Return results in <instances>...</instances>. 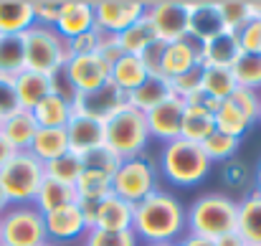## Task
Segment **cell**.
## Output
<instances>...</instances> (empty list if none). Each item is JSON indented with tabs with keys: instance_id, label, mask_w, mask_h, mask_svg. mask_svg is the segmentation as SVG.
Segmentation results:
<instances>
[{
	"instance_id": "obj_1",
	"label": "cell",
	"mask_w": 261,
	"mask_h": 246,
	"mask_svg": "<svg viewBox=\"0 0 261 246\" xmlns=\"http://www.w3.org/2000/svg\"><path fill=\"white\" fill-rule=\"evenodd\" d=\"M132 231L140 244H177L185 234V206L170 190L158 188L140 203H135Z\"/></svg>"
},
{
	"instance_id": "obj_2",
	"label": "cell",
	"mask_w": 261,
	"mask_h": 246,
	"mask_svg": "<svg viewBox=\"0 0 261 246\" xmlns=\"http://www.w3.org/2000/svg\"><path fill=\"white\" fill-rule=\"evenodd\" d=\"M236 211H239V198L228 193H218V190L200 193L185 208L188 234L216 241L218 236L236 231Z\"/></svg>"
},
{
	"instance_id": "obj_3",
	"label": "cell",
	"mask_w": 261,
	"mask_h": 246,
	"mask_svg": "<svg viewBox=\"0 0 261 246\" xmlns=\"http://www.w3.org/2000/svg\"><path fill=\"white\" fill-rule=\"evenodd\" d=\"M158 170H160V178H165L175 188H195L211 175L213 163L208 160L200 145L177 137L160 147Z\"/></svg>"
},
{
	"instance_id": "obj_4",
	"label": "cell",
	"mask_w": 261,
	"mask_h": 246,
	"mask_svg": "<svg viewBox=\"0 0 261 246\" xmlns=\"http://www.w3.org/2000/svg\"><path fill=\"white\" fill-rule=\"evenodd\" d=\"M147 145H150L147 119L135 107L124 104L117 114H112L104 122V147H109L117 158L122 160L137 158L147 153Z\"/></svg>"
},
{
	"instance_id": "obj_5",
	"label": "cell",
	"mask_w": 261,
	"mask_h": 246,
	"mask_svg": "<svg viewBox=\"0 0 261 246\" xmlns=\"http://www.w3.org/2000/svg\"><path fill=\"white\" fill-rule=\"evenodd\" d=\"M23 46H25V69L36 74L54 77L71 59L69 43L56 33V28H43V26L28 28L23 33Z\"/></svg>"
},
{
	"instance_id": "obj_6",
	"label": "cell",
	"mask_w": 261,
	"mask_h": 246,
	"mask_svg": "<svg viewBox=\"0 0 261 246\" xmlns=\"http://www.w3.org/2000/svg\"><path fill=\"white\" fill-rule=\"evenodd\" d=\"M158 188H160L158 158H152L150 153L122 160L117 173L112 175V193L132 206L147 198L150 193H155Z\"/></svg>"
},
{
	"instance_id": "obj_7",
	"label": "cell",
	"mask_w": 261,
	"mask_h": 246,
	"mask_svg": "<svg viewBox=\"0 0 261 246\" xmlns=\"http://www.w3.org/2000/svg\"><path fill=\"white\" fill-rule=\"evenodd\" d=\"M43 178H46L43 163L36 160L28 150L15 153L8 163L0 167V185H3L10 206L33 203V198H36Z\"/></svg>"
},
{
	"instance_id": "obj_8",
	"label": "cell",
	"mask_w": 261,
	"mask_h": 246,
	"mask_svg": "<svg viewBox=\"0 0 261 246\" xmlns=\"http://www.w3.org/2000/svg\"><path fill=\"white\" fill-rule=\"evenodd\" d=\"M43 213L33 206H8L0 216V244L3 246H41L46 244Z\"/></svg>"
},
{
	"instance_id": "obj_9",
	"label": "cell",
	"mask_w": 261,
	"mask_h": 246,
	"mask_svg": "<svg viewBox=\"0 0 261 246\" xmlns=\"http://www.w3.org/2000/svg\"><path fill=\"white\" fill-rule=\"evenodd\" d=\"M256 117H259V94L236 86V91L221 102L218 112L213 114V122L218 132L244 140V135L256 125Z\"/></svg>"
},
{
	"instance_id": "obj_10",
	"label": "cell",
	"mask_w": 261,
	"mask_h": 246,
	"mask_svg": "<svg viewBox=\"0 0 261 246\" xmlns=\"http://www.w3.org/2000/svg\"><path fill=\"white\" fill-rule=\"evenodd\" d=\"M160 43H175L188 38V8L185 0H158L147 3L145 10Z\"/></svg>"
},
{
	"instance_id": "obj_11",
	"label": "cell",
	"mask_w": 261,
	"mask_h": 246,
	"mask_svg": "<svg viewBox=\"0 0 261 246\" xmlns=\"http://www.w3.org/2000/svg\"><path fill=\"white\" fill-rule=\"evenodd\" d=\"M124 104H127V94L114 82H107L94 91L76 94L71 99V114L74 117H89V119H96V122H107Z\"/></svg>"
},
{
	"instance_id": "obj_12",
	"label": "cell",
	"mask_w": 261,
	"mask_h": 246,
	"mask_svg": "<svg viewBox=\"0 0 261 246\" xmlns=\"http://www.w3.org/2000/svg\"><path fill=\"white\" fill-rule=\"evenodd\" d=\"M147 10L142 0H96L94 3V23L101 33L119 36L132 23H137Z\"/></svg>"
},
{
	"instance_id": "obj_13",
	"label": "cell",
	"mask_w": 261,
	"mask_h": 246,
	"mask_svg": "<svg viewBox=\"0 0 261 246\" xmlns=\"http://www.w3.org/2000/svg\"><path fill=\"white\" fill-rule=\"evenodd\" d=\"M43 224H46V239L59 246L69 244V241H84L89 231L79 203H69L51 213H43Z\"/></svg>"
},
{
	"instance_id": "obj_14",
	"label": "cell",
	"mask_w": 261,
	"mask_h": 246,
	"mask_svg": "<svg viewBox=\"0 0 261 246\" xmlns=\"http://www.w3.org/2000/svg\"><path fill=\"white\" fill-rule=\"evenodd\" d=\"M182 114H185V102L170 96L163 104H158L155 109H150L145 114L147 119V130H150V140L158 142H173L180 137V127H182Z\"/></svg>"
},
{
	"instance_id": "obj_15",
	"label": "cell",
	"mask_w": 261,
	"mask_h": 246,
	"mask_svg": "<svg viewBox=\"0 0 261 246\" xmlns=\"http://www.w3.org/2000/svg\"><path fill=\"white\" fill-rule=\"evenodd\" d=\"M69 84L74 86L76 94L94 91L101 84L109 82V66L94 54V56H71L66 61V66L61 69Z\"/></svg>"
},
{
	"instance_id": "obj_16",
	"label": "cell",
	"mask_w": 261,
	"mask_h": 246,
	"mask_svg": "<svg viewBox=\"0 0 261 246\" xmlns=\"http://www.w3.org/2000/svg\"><path fill=\"white\" fill-rule=\"evenodd\" d=\"M188 8V38L198 41V43H208L216 36L226 33L223 20L218 15L216 3L211 0H198V3H185Z\"/></svg>"
},
{
	"instance_id": "obj_17",
	"label": "cell",
	"mask_w": 261,
	"mask_h": 246,
	"mask_svg": "<svg viewBox=\"0 0 261 246\" xmlns=\"http://www.w3.org/2000/svg\"><path fill=\"white\" fill-rule=\"evenodd\" d=\"M69 137V153L76 158H87L89 153L104 147V122L89 119V117H71L66 125Z\"/></svg>"
},
{
	"instance_id": "obj_18",
	"label": "cell",
	"mask_w": 261,
	"mask_h": 246,
	"mask_svg": "<svg viewBox=\"0 0 261 246\" xmlns=\"http://www.w3.org/2000/svg\"><path fill=\"white\" fill-rule=\"evenodd\" d=\"M135 206L122 201L119 195H107L104 201L94 203V226L101 231H132Z\"/></svg>"
},
{
	"instance_id": "obj_19",
	"label": "cell",
	"mask_w": 261,
	"mask_h": 246,
	"mask_svg": "<svg viewBox=\"0 0 261 246\" xmlns=\"http://www.w3.org/2000/svg\"><path fill=\"white\" fill-rule=\"evenodd\" d=\"M200 66V43L193 38H182L175 43H165L163 48V64L160 71L165 79H175L190 69Z\"/></svg>"
},
{
	"instance_id": "obj_20",
	"label": "cell",
	"mask_w": 261,
	"mask_h": 246,
	"mask_svg": "<svg viewBox=\"0 0 261 246\" xmlns=\"http://www.w3.org/2000/svg\"><path fill=\"white\" fill-rule=\"evenodd\" d=\"M91 28H96L94 23V3L89 0H64L59 23H56V33L64 41H71L82 33H89Z\"/></svg>"
},
{
	"instance_id": "obj_21",
	"label": "cell",
	"mask_w": 261,
	"mask_h": 246,
	"mask_svg": "<svg viewBox=\"0 0 261 246\" xmlns=\"http://www.w3.org/2000/svg\"><path fill=\"white\" fill-rule=\"evenodd\" d=\"M244 56L239 36L236 33H221L208 43H200V69L203 66H221V69H231L239 59Z\"/></svg>"
},
{
	"instance_id": "obj_22",
	"label": "cell",
	"mask_w": 261,
	"mask_h": 246,
	"mask_svg": "<svg viewBox=\"0 0 261 246\" xmlns=\"http://www.w3.org/2000/svg\"><path fill=\"white\" fill-rule=\"evenodd\" d=\"M236 234L251 246H261V193L254 188L239 198L236 211Z\"/></svg>"
},
{
	"instance_id": "obj_23",
	"label": "cell",
	"mask_w": 261,
	"mask_h": 246,
	"mask_svg": "<svg viewBox=\"0 0 261 246\" xmlns=\"http://www.w3.org/2000/svg\"><path fill=\"white\" fill-rule=\"evenodd\" d=\"M33 26V0H0V36H23Z\"/></svg>"
},
{
	"instance_id": "obj_24",
	"label": "cell",
	"mask_w": 261,
	"mask_h": 246,
	"mask_svg": "<svg viewBox=\"0 0 261 246\" xmlns=\"http://www.w3.org/2000/svg\"><path fill=\"white\" fill-rule=\"evenodd\" d=\"M36 132H38V125H36V119H33V114H31L28 109L13 112V114L5 117L3 125H0V135L8 140V145H10L15 153L28 150L31 142H33V137H36Z\"/></svg>"
},
{
	"instance_id": "obj_25",
	"label": "cell",
	"mask_w": 261,
	"mask_h": 246,
	"mask_svg": "<svg viewBox=\"0 0 261 246\" xmlns=\"http://www.w3.org/2000/svg\"><path fill=\"white\" fill-rule=\"evenodd\" d=\"M170 96H173V89H170V82L165 77H147L135 91L127 94V104L135 107L137 112L147 114L150 109H155L158 104H163Z\"/></svg>"
},
{
	"instance_id": "obj_26",
	"label": "cell",
	"mask_w": 261,
	"mask_h": 246,
	"mask_svg": "<svg viewBox=\"0 0 261 246\" xmlns=\"http://www.w3.org/2000/svg\"><path fill=\"white\" fill-rule=\"evenodd\" d=\"M28 153L41 160V163H51L61 155L69 153V137H66V127H59V130H48V127H38Z\"/></svg>"
},
{
	"instance_id": "obj_27",
	"label": "cell",
	"mask_w": 261,
	"mask_h": 246,
	"mask_svg": "<svg viewBox=\"0 0 261 246\" xmlns=\"http://www.w3.org/2000/svg\"><path fill=\"white\" fill-rule=\"evenodd\" d=\"M15 94H18V107L31 112L38 102H43L51 94V77L25 69L23 74L15 77Z\"/></svg>"
},
{
	"instance_id": "obj_28",
	"label": "cell",
	"mask_w": 261,
	"mask_h": 246,
	"mask_svg": "<svg viewBox=\"0 0 261 246\" xmlns=\"http://www.w3.org/2000/svg\"><path fill=\"white\" fill-rule=\"evenodd\" d=\"M33 119L38 127H48V130H59V127H66L71 122V102L61 99L59 94H48L43 102H38L33 109H31Z\"/></svg>"
},
{
	"instance_id": "obj_29",
	"label": "cell",
	"mask_w": 261,
	"mask_h": 246,
	"mask_svg": "<svg viewBox=\"0 0 261 246\" xmlns=\"http://www.w3.org/2000/svg\"><path fill=\"white\" fill-rule=\"evenodd\" d=\"M216 132V122L213 114L203 107L195 104H185V114H182V127H180V137L195 145H203L211 135Z\"/></svg>"
},
{
	"instance_id": "obj_30",
	"label": "cell",
	"mask_w": 261,
	"mask_h": 246,
	"mask_svg": "<svg viewBox=\"0 0 261 246\" xmlns=\"http://www.w3.org/2000/svg\"><path fill=\"white\" fill-rule=\"evenodd\" d=\"M69 203H79V195H76V188L74 185H64L59 180H51V178H43L36 198H33V206L41 211V213H51L61 206H69Z\"/></svg>"
},
{
	"instance_id": "obj_31",
	"label": "cell",
	"mask_w": 261,
	"mask_h": 246,
	"mask_svg": "<svg viewBox=\"0 0 261 246\" xmlns=\"http://www.w3.org/2000/svg\"><path fill=\"white\" fill-rule=\"evenodd\" d=\"M221 180L223 185L228 188V195H239L244 198L246 193H251L256 188V175H254V167L239 158L228 160V163L221 165Z\"/></svg>"
},
{
	"instance_id": "obj_32",
	"label": "cell",
	"mask_w": 261,
	"mask_h": 246,
	"mask_svg": "<svg viewBox=\"0 0 261 246\" xmlns=\"http://www.w3.org/2000/svg\"><path fill=\"white\" fill-rule=\"evenodd\" d=\"M147 77H150V74H147L142 59H140V56H129V54H124V56L109 69V82H114L124 94L135 91Z\"/></svg>"
},
{
	"instance_id": "obj_33",
	"label": "cell",
	"mask_w": 261,
	"mask_h": 246,
	"mask_svg": "<svg viewBox=\"0 0 261 246\" xmlns=\"http://www.w3.org/2000/svg\"><path fill=\"white\" fill-rule=\"evenodd\" d=\"M117 38H119L122 51L129 54V56H142L152 43H158V36H155V31H152L147 15H142L137 23H132V26H129L127 31H122Z\"/></svg>"
},
{
	"instance_id": "obj_34",
	"label": "cell",
	"mask_w": 261,
	"mask_h": 246,
	"mask_svg": "<svg viewBox=\"0 0 261 246\" xmlns=\"http://www.w3.org/2000/svg\"><path fill=\"white\" fill-rule=\"evenodd\" d=\"M25 71L23 36H0V77L15 79Z\"/></svg>"
},
{
	"instance_id": "obj_35",
	"label": "cell",
	"mask_w": 261,
	"mask_h": 246,
	"mask_svg": "<svg viewBox=\"0 0 261 246\" xmlns=\"http://www.w3.org/2000/svg\"><path fill=\"white\" fill-rule=\"evenodd\" d=\"M74 188H76L79 201L99 203V201H104L107 195H112V175L84 167V173L79 175V180H76V185H74Z\"/></svg>"
},
{
	"instance_id": "obj_36",
	"label": "cell",
	"mask_w": 261,
	"mask_h": 246,
	"mask_svg": "<svg viewBox=\"0 0 261 246\" xmlns=\"http://www.w3.org/2000/svg\"><path fill=\"white\" fill-rule=\"evenodd\" d=\"M200 71H203L200 89H203L208 96L218 99V102L228 99V96L236 91V86H239L236 79H233V74H231V69H221V66H203Z\"/></svg>"
},
{
	"instance_id": "obj_37",
	"label": "cell",
	"mask_w": 261,
	"mask_h": 246,
	"mask_svg": "<svg viewBox=\"0 0 261 246\" xmlns=\"http://www.w3.org/2000/svg\"><path fill=\"white\" fill-rule=\"evenodd\" d=\"M203 153L208 155V160L211 163H228V160H233L236 155H239V147H241V140L239 137H231V135H226V132H213L203 145Z\"/></svg>"
},
{
	"instance_id": "obj_38",
	"label": "cell",
	"mask_w": 261,
	"mask_h": 246,
	"mask_svg": "<svg viewBox=\"0 0 261 246\" xmlns=\"http://www.w3.org/2000/svg\"><path fill=\"white\" fill-rule=\"evenodd\" d=\"M43 170H46V178H51V180H59L64 185H76L79 175L84 173V160L71 155V153H66V155L46 163Z\"/></svg>"
},
{
	"instance_id": "obj_39",
	"label": "cell",
	"mask_w": 261,
	"mask_h": 246,
	"mask_svg": "<svg viewBox=\"0 0 261 246\" xmlns=\"http://www.w3.org/2000/svg\"><path fill=\"white\" fill-rule=\"evenodd\" d=\"M231 74L236 84L241 89H251V91H261V56L259 54H244L233 66H231Z\"/></svg>"
},
{
	"instance_id": "obj_40",
	"label": "cell",
	"mask_w": 261,
	"mask_h": 246,
	"mask_svg": "<svg viewBox=\"0 0 261 246\" xmlns=\"http://www.w3.org/2000/svg\"><path fill=\"white\" fill-rule=\"evenodd\" d=\"M216 8H218V15L228 33H239L249 23V3L246 0H218Z\"/></svg>"
},
{
	"instance_id": "obj_41",
	"label": "cell",
	"mask_w": 261,
	"mask_h": 246,
	"mask_svg": "<svg viewBox=\"0 0 261 246\" xmlns=\"http://www.w3.org/2000/svg\"><path fill=\"white\" fill-rule=\"evenodd\" d=\"M82 246H142L135 231H101L89 229Z\"/></svg>"
},
{
	"instance_id": "obj_42",
	"label": "cell",
	"mask_w": 261,
	"mask_h": 246,
	"mask_svg": "<svg viewBox=\"0 0 261 246\" xmlns=\"http://www.w3.org/2000/svg\"><path fill=\"white\" fill-rule=\"evenodd\" d=\"M168 82H170V89H173V96L185 102L188 96H193V94L200 91L203 71H200V66H195V69H190V71H185V74H180L175 79H168Z\"/></svg>"
},
{
	"instance_id": "obj_43",
	"label": "cell",
	"mask_w": 261,
	"mask_h": 246,
	"mask_svg": "<svg viewBox=\"0 0 261 246\" xmlns=\"http://www.w3.org/2000/svg\"><path fill=\"white\" fill-rule=\"evenodd\" d=\"M82 160H84V167H89V170H99V173H107V175H114L117 167H119V163H122V158H117L109 147H99V150L89 153L87 158H82Z\"/></svg>"
},
{
	"instance_id": "obj_44",
	"label": "cell",
	"mask_w": 261,
	"mask_h": 246,
	"mask_svg": "<svg viewBox=\"0 0 261 246\" xmlns=\"http://www.w3.org/2000/svg\"><path fill=\"white\" fill-rule=\"evenodd\" d=\"M64 0H33V15H36V26L43 28H56L59 15H61Z\"/></svg>"
},
{
	"instance_id": "obj_45",
	"label": "cell",
	"mask_w": 261,
	"mask_h": 246,
	"mask_svg": "<svg viewBox=\"0 0 261 246\" xmlns=\"http://www.w3.org/2000/svg\"><path fill=\"white\" fill-rule=\"evenodd\" d=\"M99 41H101V31L99 28H91L89 33H82L69 43V56H94L96 48H99Z\"/></svg>"
},
{
	"instance_id": "obj_46",
	"label": "cell",
	"mask_w": 261,
	"mask_h": 246,
	"mask_svg": "<svg viewBox=\"0 0 261 246\" xmlns=\"http://www.w3.org/2000/svg\"><path fill=\"white\" fill-rule=\"evenodd\" d=\"M239 43L244 54H259L261 56V18L259 20H249L239 33Z\"/></svg>"
},
{
	"instance_id": "obj_47",
	"label": "cell",
	"mask_w": 261,
	"mask_h": 246,
	"mask_svg": "<svg viewBox=\"0 0 261 246\" xmlns=\"http://www.w3.org/2000/svg\"><path fill=\"white\" fill-rule=\"evenodd\" d=\"M20 107H18V94H15V79L0 77V119L10 117Z\"/></svg>"
},
{
	"instance_id": "obj_48",
	"label": "cell",
	"mask_w": 261,
	"mask_h": 246,
	"mask_svg": "<svg viewBox=\"0 0 261 246\" xmlns=\"http://www.w3.org/2000/svg\"><path fill=\"white\" fill-rule=\"evenodd\" d=\"M96 56H99V59L112 69V66L124 56V51H122V46H119V38H117V36H112V33H101V41H99Z\"/></svg>"
},
{
	"instance_id": "obj_49",
	"label": "cell",
	"mask_w": 261,
	"mask_h": 246,
	"mask_svg": "<svg viewBox=\"0 0 261 246\" xmlns=\"http://www.w3.org/2000/svg\"><path fill=\"white\" fill-rule=\"evenodd\" d=\"M163 48H165V43L158 41V43H152V46L140 56L150 77H163V71H160V64H163Z\"/></svg>"
},
{
	"instance_id": "obj_50",
	"label": "cell",
	"mask_w": 261,
	"mask_h": 246,
	"mask_svg": "<svg viewBox=\"0 0 261 246\" xmlns=\"http://www.w3.org/2000/svg\"><path fill=\"white\" fill-rule=\"evenodd\" d=\"M177 246H216V241H213V239H203V236L185 234V236L177 241Z\"/></svg>"
},
{
	"instance_id": "obj_51",
	"label": "cell",
	"mask_w": 261,
	"mask_h": 246,
	"mask_svg": "<svg viewBox=\"0 0 261 246\" xmlns=\"http://www.w3.org/2000/svg\"><path fill=\"white\" fill-rule=\"evenodd\" d=\"M216 246H246V241H244L236 231H231V234L218 236V239H216Z\"/></svg>"
},
{
	"instance_id": "obj_52",
	"label": "cell",
	"mask_w": 261,
	"mask_h": 246,
	"mask_svg": "<svg viewBox=\"0 0 261 246\" xmlns=\"http://www.w3.org/2000/svg\"><path fill=\"white\" fill-rule=\"evenodd\" d=\"M13 155H15V150H13V147L8 145V140H5V137L0 135V167L8 163V160H10Z\"/></svg>"
},
{
	"instance_id": "obj_53",
	"label": "cell",
	"mask_w": 261,
	"mask_h": 246,
	"mask_svg": "<svg viewBox=\"0 0 261 246\" xmlns=\"http://www.w3.org/2000/svg\"><path fill=\"white\" fill-rule=\"evenodd\" d=\"M8 206H10V201H8V195H5V190H3V185H0V216L8 211Z\"/></svg>"
},
{
	"instance_id": "obj_54",
	"label": "cell",
	"mask_w": 261,
	"mask_h": 246,
	"mask_svg": "<svg viewBox=\"0 0 261 246\" xmlns=\"http://www.w3.org/2000/svg\"><path fill=\"white\" fill-rule=\"evenodd\" d=\"M254 175H256V190L261 193V160H259V165L254 167Z\"/></svg>"
},
{
	"instance_id": "obj_55",
	"label": "cell",
	"mask_w": 261,
	"mask_h": 246,
	"mask_svg": "<svg viewBox=\"0 0 261 246\" xmlns=\"http://www.w3.org/2000/svg\"><path fill=\"white\" fill-rule=\"evenodd\" d=\"M256 122L261 125V91H259V117H256Z\"/></svg>"
},
{
	"instance_id": "obj_56",
	"label": "cell",
	"mask_w": 261,
	"mask_h": 246,
	"mask_svg": "<svg viewBox=\"0 0 261 246\" xmlns=\"http://www.w3.org/2000/svg\"><path fill=\"white\" fill-rule=\"evenodd\" d=\"M142 246H175V244H142Z\"/></svg>"
},
{
	"instance_id": "obj_57",
	"label": "cell",
	"mask_w": 261,
	"mask_h": 246,
	"mask_svg": "<svg viewBox=\"0 0 261 246\" xmlns=\"http://www.w3.org/2000/svg\"><path fill=\"white\" fill-rule=\"evenodd\" d=\"M41 246H59V244H51V241H46V244H41Z\"/></svg>"
},
{
	"instance_id": "obj_58",
	"label": "cell",
	"mask_w": 261,
	"mask_h": 246,
	"mask_svg": "<svg viewBox=\"0 0 261 246\" xmlns=\"http://www.w3.org/2000/svg\"><path fill=\"white\" fill-rule=\"evenodd\" d=\"M0 125H3V119H0Z\"/></svg>"
},
{
	"instance_id": "obj_59",
	"label": "cell",
	"mask_w": 261,
	"mask_h": 246,
	"mask_svg": "<svg viewBox=\"0 0 261 246\" xmlns=\"http://www.w3.org/2000/svg\"><path fill=\"white\" fill-rule=\"evenodd\" d=\"M246 246H251V244H246Z\"/></svg>"
},
{
	"instance_id": "obj_60",
	"label": "cell",
	"mask_w": 261,
	"mask_h": 246,
	"mask_svg": "<svg viewBox=\"0 0 261 246\" xmlns=\"http://www.w3.org/2000/svg\"><path fill=\"white\" fill-rule=\"evenodd\" d=\"M0 246H3V244H0Z\"/></svg>"
}]
</instances>
